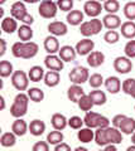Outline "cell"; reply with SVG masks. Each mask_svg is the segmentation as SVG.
Masks as SVG:
<instances>
[{
	"label": "cell",
	"instance_id": "816d5d0a",
	"mask_svg": "<svg viewBox=\"0 0 135 151\" xmlns=\"http://www.w3.org/2000/svg\"><path fill=\"white\" fill-rule=\"evenodd\" d=\"M0 101H1V110H5V98H4V96L0 97Z\"/></svg>",
	"mask_w": 135,
	"mask_h": 151
},
{
	"label": "cell",
	"instance_id": "3957f363",
	"mask_svg": "<svg viewBox=\"0 0 135 151\" xmlns=\"http://www.w3.org/2000/svg\"><path fill=\"white\" fill-rule=\"evenodd\" d=\"M29 96L28 93H23L19 92L14 98V102L10 107V115L15 119H19V117H23L27 115V111H28V103H29Z\"/></svg>",
	"mask_w": 135,
	"mask_h": 151
},
{
	"label": "cell",
	"instance_id": "74e56055",
	"mask_svg": "<svg viewBox=\"0 0 135 151\" xmlns=\"http://www.w3.org/2000/svg\"><path fill=\"white\" fill-rule=\"evenodd\" d=\"M120 9V4L118 0H105L104 3V10L108 12V14H116Z\"/></svg>",
	"mask_w": 135,
	"mask_h": 151
},
{
	"label": "cell",
	"instance_id": "9c48e42d",
	"mask_svg": "<svg viewBox=\"0 0 135 151\" xmlns=\"http://www.w3.org/2000/svg\"><path fill=\"white\" fill-rule=\"evenodd\" d=\"M69 81L74 84H82L85 83L86 81H88L90 78V74H88V69L86 67H74L71 72H69Z\"/></svg>",
	"mask_w": 135,
	"mask_h": 151
},
{
	"label": "cell",
	"instance_id": "4dcf8cb0",
	"mask_svg": "<svg viewBox=\"0 0 135 151\" xmlns=\"http://www.w3.org/2000/svg\"><path fill=\"white\" fill-rule=\"evenodd\" d=\"M44 69L40 65H33L28 72V76H29V79L32 82H40L44 78Z\"/></svg>",
	"mask_w": 135,
	"mask_h": 151
},
{
	"label": "cell",
	"instance_id": "ee69618b",
	"mask_svg": "<svg viewBox=\"0 0 135 151\" xmlns=\"http://www.w3.org/2000/svg\"><path fill=\"white\" fill-rule=\"evenodd\" d=\"M124 52H125V55L129 57L130 59L135 58V40L134 39H130L128 43L125 44Z\"/></svg>",
	"mask_w": 135,
	"mask_h": 151
},
{
	"label": "cell",
	"instance_id": "5bb4252c",
	"mask_svg": "<svg viewBox=\"0 0 135 151\" xmlns=\"http://www.w3.org/2000/svg\"><path fill=\"white\" fill-rule=\"evenodd\" d=\"M105 62V54L100 50H92L87 55V64L92 68H97Z\"/></svg>",
	"mask_w": 135,
	"mask_h": 151
},
{
	"label": "cell",
	"instance_id": "44dd1931",
	"mask_svg": "<svg viewBox=\"0 0 135 151\" xmlns=\"http://www.w3.org/2000/svg\"><path fill=\"white\" fill-rule=\"evenodd\" d=\"M28 130H29V125H27V122L22 119V117H19V119H17L15 121L13 122L12 125V131L17 136H24Z\"/></svg>",
	"mask_w": 135,
	"mask_h": 151
},
{
	"label": "cell",
	"instance_id": "9f6ffc18",
	"mask_svg": "<svg viewBox=\"0 0 135 151\" xmlns=\"http://www.w3.org/2000/svg\"><path fill=\"white\" fill-rule=\"evenodd\" d=\"M131 142H133V144H135V132H134L133 136H131Z\"/></svg>",
	"mask_w": 135,
	"mask_h": 151
},
{
	"label": "cell",
	"instance_id": "91938a15",
	"mask_svg": "<svg viewBox=\"0 0 135 151\" xmlns=\"http://www.w3.org/2000/svg\"><path fill=\"white\" fill-rule=\"evenodd\" d=\"M129 1H134V0H129Z\"/></svg>",
	"mask_w": 135,
	"mask_h": 151
},
{
	"label": "cell",
	"instance_id": "db71d44e",
	"mask_svg": "<svg viewBox=\"0 0 135 151\" xmlns=\"http://www.w3.org/2000/svg\"><path fill=\"white\" fill-rule=\"evenodd\" d=\"M76 150L77 151H86L87 149L86 147H82V146H78V147H76Z\"/></svg>",
	"mask_w": 135,
	"mask_h": 151
},
{
	"label": "cell",
	"instance_id": "f35d334b",
	"mask_svg": "<svg viewBox=\"0 0 135 151\" xmlns=\"http://www.w3.org/2000/svg\"><path fill=\"white\" fill-rule=\"evenodd\" d=\"M13 73V64L9 60H1L0 62V76L3 78H6Z\"/></svg>",
	"mask_w": 135,
	"mask_h": 151
},
{
	"label": "cell",
	"instance_id": "52a82bcc",
	"mask_svg": "<svg viewBox=\"0 0 135 151\" xmlns=\"http://www.w3.org/2000/svg\"><path fill=\"white\" fill-rule=\"evenodd\" d=\"M57 12H58V5H57V3L52 1V0H42L38 6L39 15L44 19L54 18L57 15Z\"/></svg>",
	"mask_w": 135,
	"mask_h": 151
},
{
	"label": "cell",
	"instance_id": "603a6c76",
	"mask_svg": "<svg viewBox=\"0 0 135 151\" xmlns=\"http://www.w3.org/2000/svg\"><path fill=\"white\" fill-rule=\"evenodd\" d=\"M1 29L6 34H12L15 30H18V23L17 19L13 17H5L1 20Z\"/></svg>",
	"mask_w": 135,
	"mask_h": 151
},
{
	"label": "cell",
	"instance_id": "83f0119b",
	"mask_svg": "<svg viewBox=\"0 0 135 151\" xmlns=\"http://www.w3.org/2000/svg\"><path fill=\"white\" fill-rule=\"evenodd\" d=\"M88 96L91 97L92 102H94L95 106H102L105 105L106 101H108V98H106V93L104 91H100V89L95 88V91H91L88 93Z\"/></svg>",
	"mask_w": 135,
	"mask_h": 151
},
{
	"label": "cell",
	"instance_id": "e575fe53",
	"mask_svg": "<svg viewBox=\"0 0 135 151\" xmlns=\"http://www.w3.org/2000/svg\"><path fill=\"white\" fill-rule=\"evenodd\" d=\"M77 105H78V107H80V110L85 111V112L90 111L91 108L95 106V105H94V102H92V100H91V97L88 96V94H85V96H82L80 100H78Z\"/></svg>",
	"mask_w": 135,
	"mask_h": 151
},
{
	"label": "cell",
	"instance_id": "f546056e",
	"mask_svg": "<svg viewBox=\"0 0 135 151\" xmlns=\"http://www.w3.org/2000/svg\"><path fill=\"white\" fill-rule=\"evenodd\" d=\"M45 131V124L40 120H33L29 124V132L33 136H40Z\"/></svg>",
	"mask_w": 135,
	"mask_h": 151
},
{
	"label": "cell",
	"instance_id": "11a10c76",
	"mask_svg": "<svg viewBox=\"0 0 135 151\" xmlns=\"http://www.w3.org/2000/svg\"><path fill=\"white\" fill-rule=\"evenodd\" d=\"M131 150H135V144H133L131 146H129L128 147V151H131Z\"/></svg>",
	"mask_w": 135,
	"mask_h": 151
},
{
	"label": "cell",
	"instance_id": "7bdbcfd3",
	"mask_svg": "<svg viewBox=\"0 0 135 151\" xmlns=\"http://www.w3.org/2000/svg\"><path fill=\"white\" fill-rule=\"evenodd\" d=\"M83 124H85L83 119H81V117H78V116H72L71 119L68 120V126L74 130H80L83 126Z\"/></svg>",
	"mask_w": 135,
	"mask_h": 151
},
{
	"label": "cell",
	"instance_id": "d6a6232c",
	"mask_svg": "<svg viewBox=\"0 0 135 151\" xmlns=\"http://www.w3.org/2000/svg\"><path fill=\"white\" fill-rule=\"evenodd\" d=\"M17 142V135L14 132H4L0 137V145L3 147H12Z\"/></svg>",
	"mask_w": 135,
	"mask_h": 151
},
{
	"label": "cell",
	"instance_id": "4fadbf2b",
	"mask_svg": "<svg viewBox=\"0 0 135 151\" xmlns=\"http://www.w3.org/2000/svg\"><path fill=\"white\" fill-rule=\"evenodd\" d=\"M74 48H76V52H77L78 55H88L92 50H94L95 43H94V40L88 39V38H83V39H81L76 44Z\"/></svg>",
	"mask_w": 135,
	"mask_h": 151
},
{
	"label": "cell",
	"instance_id": "ffe728a7",
	"mask_svg": "<svg viewBox=\"0 0 135 151\" xmlns=\"http://www.w3.org/2000/svg\"><path fill=\"white\" fill-rule=\"evenodd\" d=\"M85 91H83V88L80 86V84H72L71 87L68 88V91H67V97H68V100L71 101V102H74V103H77L78 100L82 97V96H85Z\"/></svg>",
	"mask_w": 135,
	"mask_h": 151
},
{
	"label": "cell",
	"instance_id": "ba28073f",
	"mask_svg": "<svg viewBox=\"0 0 135 151\" xmlns=\"http://www.w3.org/2000/svg\"><path fill=\"white\" fill-rule=\"evenodd\" d=\"M12 84L17 91H25L29 86V76L24 70H15L12 74Z\"/></svg>",
	"mask_w": 135,
	"mask_h": 151
},
{
	"label": "cell",
	"instance_id": "bcb514c9",
	"mask_svg": "<svg viewBox=\"0 0 135 151\" xmlns=\"http://www.w3.org/2000/svg\"><path fill=\"white\" fill-rule=\"evenodd\" d=\"M32 150L33 151H48L49 144H48V141H38V142H35L33 145Z\"/></svg>",
	"mask_w": 135,
	"mask_h": 151
},
{
	"label": "cell",
	"instance_id": "6da1fadb",
	"mask_svg": "<svg viewBox=\"0 0 135 151\" xmlns=\"http://www.w3.org/2000/svg\"><path fill=\"white\" fill-rule=\"evenodd\" d=\"M95 142L97 144V146H101V147L109 144L119 145L123 142V132L114 126L99 127L95 131Z\"/></svg>",
	"mask_w": 135,
	"mask_h": 151
},
{
	"label": "cell",
	"instance_id": "d590c367",
	"mask_svg": "<svg viewBox=\"0 0 135 151\" xmlns=\"http://www.w3.org/2000/svg\"><path fill=\"white\" fill-rule=\"evenodd\" d=\"M63 134L59 130H54V131H51L49 134L47 135V141H48V144L51 145H57L59 142H62L63 141Z\"/></svg>",
	"mask_w": 135,
	"mask_h": 151
},
{
	"label": "cell",
	"instance_id": "f1b7e54d",
	"mask_svg": "<svg viewBox=\"0 0 135 151\" xmlns=\"http://www.w3.org/2000/svg\"><path fill=\"white\" fill-rule=\"evenodd\" d=\"M67 23L71 25H81L83 23V13L81 10H71L67 14Z\"/></svg>",
	"mask_w": 135,
	"mask_h": 151
},
{
	"label": "cell",
	"instance_id": "30bf717a",
	"mask_svg": "<svg viewBox=\"0 0 135 151\" xmlns=\"http://www.w3.org/2000/svg\"><path fill=\"white\" fill-rule=\"evenodd\" d=\"M114 69L118 73L126 74L133 69V62L129 57H116L114 60Z\"/></svg>",
	"mask_w": 135,
	"mask_h": 151
},
{
	"label": "cell",
	"instance_id": "d4e9b609",
	"mask_svg": "<svg viewBox=\"0 0 135 151\" xmlns=\"http://www.w3.org/2000/svg\"><path fill=\"white\" fill-rule=\"evenodd\" d=\"M120 32L121 35L126 39H134L135 38V22L133 20H128L121 24L120 27Z\"/></svg>",
	"mask_w": 135,
	"mask_h": 151
},
{
	"label": "cell",
	"instance_id": "6125c7cd",
	"mask_svg": "<svg viewBox=\"0 0 135 151\" xmlns=\"http://www.w3.org/2000/svg\"><path fill=\"white\" fill-rule=\"evenodd\" d=\"M80 1H81V0H80Z\"/></svg>",
	"mask_w": 135,
	"mask_h": 151
},
{
	"label": "cell",
	"instance_id": "6f0895ef",
	"mask_svg": "<svg viewBox=\"0 0 135 151\" xmlns=\"http://www.w3.org/2000/svg\"><path fill=\"white\" fill-rule=\"evenodd\" d=\"M5 1H6V0H0V4H1V5H3V4L5 3Z\"/></svg>",
	"mask_w": 135,
	"mask_h": 151
},
{
	"label": "cell",
	"instance_id": "ac0fdd59",
	"mask_svg": "<svg viewBox=\"0 0 135 151\" xmlns=\"http://www.w3.org/2000/svg\"><path fill=\"white\" fill-rule=\"evenodd\" d=\"M58 55L62 58L63 62H72V60L76 59L77 52H76V48H73L71 45H63L59 48Z\"/></svg>",
	"mask_w": 135,
	"mask_h": 151
},
{
	"label": "cell",
	"instance_id": "8fae6325",
	"mask_svg": "<svg viewBox=\"0 0 135 151\" xmlns=\"http://www.w3.org/2000/svg\"><path fill=\"white\" fill-rule=\"evenodd\" d=\"M102 9H104V5H101V3L97 0H88L83 5V12L90 18H96L97 15H100Z\"/></svg>",
	"mask_w": 135,
	"mask_h": 151
},
{
	"label": "cell",
	"instance_id": "cb8c5ba5",
	"mask_svg": "<svg viewBox=\"0 0 135 151\" xmlns=\"http://www.w3.org/2000/svg\"><path fill=\"white\" fill-rule=\"evenodd\" d=\"M51 124H52L54 130H59L62 131L66 129V126L68 125V120L66 119V116L62 113H54L51 119Z\"/></svg>",
	"mask_w": 135,
	"mask_h": 151
},
{
	"label": "cell",
	"instance_id": "836d02e7",
	"mask_svg": "<svg viewBox=\"0 0 135 151\" xmlns=\"http://www.w3.org/2000/svg\"><path fill=\"white\" fill-rule=\"evenodd\" d=\"M121 88L124 93L131 96L133 98H135V78H128L125 79L121 84Z\"/></svg>",
	"mask_w": 135,
	"mask_h": 151
},
{
	"label": "cell",
	"instance_id": "60d3db41",
	"mask_svg": "<svg viewBox=\"0 0 135 151\" xmlns=\"http://www.w3.org/2000/svg\"><path fill=\"white\" fill-rule=\"evenodd\" d=\"M124 15L129 20H135V1H129L125 4Z\"/></svg>",
	"mask_w": 135,
	"mask_h": 151
},
{
	"label": "cell",
	"instance_id": "d6986e66",
	"mask_svg": "<svg viewBox=\"0 0 135 151\" xmlns=\"http://www.w3.org/2000/svg\"><path fill=\"white\" fill-rule=\"evenodd\" d=\"M44 49L48 54H54L59 52V42L56 35H48L44 39Z\"/></svg>",
	"mask_w": 135,
	"mask_h": 151
},
{
	"label": "cell",
	"instance_id": "f907efd6",
	"mask_svg": "<svg viewBox=\"0 0 135 151\" xmlns=\"http://www.w3.org/2000/svg\"><path fill=\"white\" fill-rule=\"evenodd\" d=\"M104 149H105L106 151H110V150H116V145H115V144H109V145L104 146Z\"/></svg>",
	"mask_w": 135,
	"mask_h": 151
},
{
	"label": "cell",
	"instance_id": "7c38bea8",
	"mask_svg": "<svg viewBox=\"0 0 135 151\" xmlns=\"http://www.w3.org/2000/svg\"><path fill=\"white\" fill-rule=\"evenodd\" d=\"M44 64L49 70H57V72H61L63 69V60L59 55L56 54H48L44 58Z\"/></svg>",
	"mask_w": 135,
	"mask_h": 151
},
{
	"label": "cell",
	"instance_id": "7a4b0ae2",
	"mask_svg": "<svg viewBox=\"0 0 135 151\" xmlns=\"http://www.w3.org/2000/svg\"><path fill=\"white\" fill-rule=\"evenodd\" d=\"M38 44L34 42H17L12 47V53L15 58L32 59L38 54Z\"/></svg>",
	"mask_w": 135,
	"mask_h": 151
},
{
	"label": "cell",
	"instance_id": "277c9868",
	"mask_svg": "<svg viewBox=\"0 0 135 151\" xmlns=\"http://www.w3.org/2000/svg\"><path fill=\"white\" fill-rule=\"evenodd\" d=\"M10 14H12L13 18L17 19V20H19V22L24 23V24H28V25L33 24V22H34V18L27 12L24 1H15L14 3L10 8Z\"/></svg>",
	"mask_w": 135,
	"mask_h": 151
},
{
	"label": "cell",
	"instance_id": "2e32d148",
	"mask_svg": "<svg viewBox=\"0 0 135 151\" xmlns=\"http://www.w3.org/2000/svg\"><path fill=\"white\" fill-rule=\"evenodd\" d=\"M48 32L52 35L62 37V35L67 34L68 28H67V25L64 24L63 22H52V23H49V24H48Z\"/></svg>",
	"mask_w": 135,
	"mask_h": 151
},
{
	"label": "cell",
	"instance_id": "9a60e30c",
	"mask_svg": "<svg viewBox=\"0 0 135 151\" xmlns=\"http://www.w3.org/2000/svg\"><path fill=\"white\" fill-rule=\"evenodd\" d=\"M102 23H104V27L109 30H115L119 27H121V19L116 14H108V15H105L104 19H102Z\"/></svg>",
	"mask_w": 135,
	"mask_h": 151
},
{
	"label": "cell",
	"instance_id": "1f68e13d",
	"mask_svg": "<svg viewBox=\"0 0 135 151\" xmlns=\"http://www.w3.org/2000/svg\"><path fill=\"white\" fill-rule=\"evenodd\" d=\"M18 37L23 42H29L33 38V29L30 28V25L23 24L18 28Z\"/></svg>",
	"mask_w": 135,
	"mask_h": 151
},
{
	"label": "cell",
	"instance_id": "e0dca14e",
	"mask_svg": "<svg viewBox=\"0 0 135 151\" xmlns=\"http://www.w3.org/2000/svg\"><path fill=\"white\" fill-rule=\"evenodd\" d=\"M105 87H106V91L110 92L111 94H116L121 89V81L119 79V77L111 76V77L105 79Z\"/></svg>",
	"mask_w": 135,
	"mask_h": 151
},
{
	"label": "cell",
	"instance_id": "8992f818",
	"mask_svg": "<svg viewBox=\"0 0 135 151\" xmlns=\"http://www.w3.org/2000/svg\"><path fill=\"white\" fill-rule=\"evenodd\" d=\"M102 28H104V23L97 18H92L91 20L83 22L80 25V33L85 38H88L91 35L99 34V33L102 30Z\"/></svg>",
	"mask_w": 135,
	"mask_h": 151
},
{
	"label": "cell",
	"instance_id": "8d00e7d4",
	"mask_svg": "<svg viewBox=\"0 0 135 151\" xmlns=\"http://www.w3.org/2000/svg\"><path fill=\"white\" fill-rule=\"evenodd\" d=\"M28 96H29V98L33 102H42L44 100V92L40 88H37V87L28 89Z\"/></svg>",
	"mask_w": 135,
	"mask_h": 151
},
{
	"label": "cell",
	"instance_id": "680465c9",
	"mask_svg": "<svg viewBox=\"0 0 135 151\" xmlns=\"http://www.w3.org/2000/svg\"><path fill=\"white\" fill-rule=\"evenodd\" d=\"M97 1H105V0H97Z\"/></svg>",
	"mask_w": 135,
	"mask_h": 151
},
{
	"label": "cell",
	"instance_id": "5b68a950",
	"mask_svg": "<svg viewBox=\"0 0 135 151\" xmlns=\"http://www.w3.org/2000/svg\"><path fill=\"white\" fill-rule=\"evenodd\" d=\"M85 125L91 129H99V127H106L110 125V120L108 117L100 115L97 112H92V111H87L85 117H83Z\"/></svg>",
	"mask_w": 135,
	"mask_h": 151
},
{
	"label": "cell",
	"instance_id": "f5cc1de1",
	"mask_svg": "<svg viewBox=\"0 0 135 151\" xmlns=\"http://www.w3.org/2000/svg\"><path fill=\"white\" fill-rule=\"evenodd\" d=\"M24 3H28V4H35V3H38L40 1V0H23Z\"/></svg>",
	"mask_w": 135,
	"mask_h": 151
},
{
	"label": "cell",
	"instance_id": "94428289",
	"mask_svg": "<svg viewBox=\"0 0 135 151\" xmlns=\"http://www.w3.org/2000/svg\"><path fill=\"white\" fill-rule=\"evenodd\" d=\"M134 110H135V106H134Z\"/></svg>",
	"mask_w": 135,
	"mask_h": 151
},
{
	"label": "cell",
	"instance_id": "f6af8a7d",
	"mask_svg": "<svg viewBox=\"0 0 135 151\" xmlns=\"http://www.w3.org/2000/svg\"><path fill=\"white\" fill-rule=\"evenodd\" d=\"M57 5L62 12H71L73 8V0H57Z\"/></svg>",
	"mask_w": 135,
	"mask_h": 151
},
{
	"label": "cell",
	"instance_id": "b9f144b4",
	"mask_svg": "<svg viewBox=\"0 0 135 151\" xmlns=\"http://www.w3.org/2000/svg\"><path fill=\"white\" fill-rule=\"evenodd\" d=\"M119 39H120V34H119V32H116V30H108L105 33V35H104V40L108 44L118 43Z\"/></svg>",
	"mask_w": 135,
	"mask_h": 151
},
{
	"label": "cell",
	"instance_id": "7dc6e473",
	"mask_svg": "<svg viewBox=\"0 0 135 151\" xmlns=\"http://www.w3.org/2000/svg\"><path fill=\"white\" fill-rule=\"evenodd\" d=\"M54 151H71V146L62 141V142H59L54 146Z\"/></svg>",
	"mask_w": 135,
	"mask_h": 151
},
{
	"label": "cell",
	"instance_id": "c3c4849f",
	"mask_svg": "<svg viewBox=\"0 0 135 151\" xmlns=\"http://www.w3.org/2000/svg\"><path fill=\"white\" fill-rule=\"evenodd\" d=\"M125 117H126V116H125V115H121V113H120V115L114 116L113 121H111V122H113V126H114V127H118V129H119L120 124H121V121L125 119Z\"/></svg>",
	"mask_w": 135,
	"mask_h": 151
},
{
	"label": "cell",
	"instance_id": "4316f807",
	"mask_svg": "<svg viewBox=\"0 0 135 151\" xmlns=\"http://www.w3.org/2000/svg\"><path fill=\"white\" fill-rule=\"evenodd\" d=\"M59 81H61V76H59V72H57V70H48L44 74V83L48 87L58 86Z\"/></svg>",
	"mask_w": 135,
	"mask_h": 151
},
{
	"label": "cell",
	"instance_id": "ab89813d",
	"mask_svg": "<svg viewBox=\"0 0 135 151\" xmlns=\"http://www.w3.org/2000/svg\"><path fill=\"white\" fill-rule=\"evenodd\" d=\"M88 83H90V87L92 88H99L102 86V83H105V81H104V77L100 73H94L88 78Z\"/></svg>",
	"mask_w": 135,
	"mask_h": 151
},
{
	"label": "cell",
	"instance_id": "484cf974",
	"mask_svg": "<svg viewBox=\"0 0 135 151\" xmlns=\"http://www.w3.org/2000/svg\"><path fill=\"white\" fill-rule=\"evenodd\" d=\"M119 130L125 135H133L135 132V120L133 117H125L119 126Z\"/></svg>",
	"mask_w": 135,
	"mask_h": 151
},
{
	"label": "cell",
	"instance_id": "7402d4cb",
	"mask_svg": "<svg viewBox=\"0 0 135 151\" xmlns=\"http://www.w3.org/2000/svg\"><path fill=\"white\" fill-rule=\"evenodd\" d=\"M77 139L82 144H88L95 140V132L92 131L91 127L86 126V127H83V129L81 127L80 131L77 132Z\"/></svg>",
	"mask_w": 135,
	"mask_h": 151
},
{
	"label": "cell",
	"instance_id": "681fc988",
	"mask_svg": "<svg viewBox=\"0 0 135 151\" xmlns=\"http://www.w3.org/2000/svg\"><path fill=\"white\" fill-rule=\"evenodd\" d=\"M0 44H1V50H0V57H3L4 54H5L6 52V40L5 39H0Z\"/></svg>",
	"mask_w": 135,
	"mask_h": 151
}]
</instances>
